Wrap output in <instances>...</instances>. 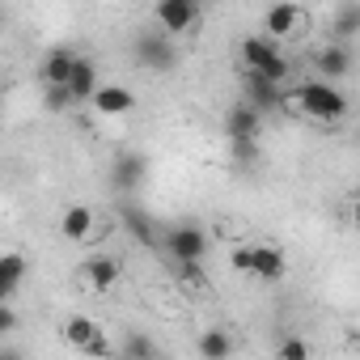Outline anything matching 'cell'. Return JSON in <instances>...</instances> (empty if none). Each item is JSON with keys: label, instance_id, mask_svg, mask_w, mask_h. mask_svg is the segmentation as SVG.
<instances>
[{"label": "cell", "instance_id": "15", "mask_svg": "<svg viewBox=\"0 0 360 360\" xmlns=\"http://www.w3.org/2000/svg\"><path fill=\"white\" fill-rule=\"evenodd\" d=\"M255 280H280L284 276V250L280 246H255Z\"/></svg>", "mask_w": 360, "mask_h": 360}, {"label": "cell", "instance_id": "17", "mask_svg": "<svg viewBox=\"0 0 360 360\" xmlns=\"http://www.w3.org/2000/svg\"><path fill=\"white\" fill-rule=\"evenodd\" d=\"M98 335H102V326H98L94 318H85V314H68V322H64V339H68L72 347H81V352H85Z\"/></svg>", "mask_w": 360, "mask_h": 360}, {"label": "cell", "instance_id": "23", "mask_svg": "<svg viewBox=\"0 0 360 360\" xmlns=\"http://www.w3.org/2000/svg\"><path fill=\"white\" fill-rule=\"evenodd\" d=\"M276 356H284V360H305V356H309V343H305V339H284Z\"/></svg>", "mask_w": 360, "mask_h": 360}, {"label": "cell", "instance_id": "26", "mask_svg": "<svg viewBox=\"0 0 360 360\" xmlns=\"http://www.w3.org/2000/svg\"><path fill=\"white\" fill-rule=\"evenodd\" d=\"M85 352H89V356H110V343H106V335H98V339H94Z\"/></svg>", "mask_w": 360, "mask_h": 360}, {"label": "cell", "instance_id": "14", "mask_svg": "<svg viewBox=\"0 0 360 360\" xmlns=\"http://www.w3.org/2000/svg\"><path fill=\"white\" fill-rule=\"evenodd\" d=\"M144 169H148V161L140 157V153H123L119 161H115V187L119 191H136V183H140V178H144Z\"/></svg>", "mask_w": 360, "mask_h": 360}, {"label": "cell", "instance_id": "11", "mask_svg": "<svg viewBox=\"0 0 360 360\" xmlns=\"http://www.w3.org/2000/svg\"><path fill=\"white\" fill-rule=\"evenodd\" d=\"M89 102H94V110L106 115V119H119V115L136 110V94L123 89V85H98V94H94Z\"/></svg>", "mask_w": 360, "mask_h": 360}, {"label": "cell", "instance_id": "3", "mask_svg": "<svg viewBox=\"0 0 360 360\" xmlns=\"http://www.w3.org/2000/svg\"><path fill=\"white\" fill-rule=\"evenodd\" d=\"M305 26H309V13L297 5V0H276V5H267V13H263V30H267V39H276V43L297 39Z\"/></svg>", "mask_w": 360, "mask_h": 360}, {"label": "cell", "instance_id": "21", "mask_svg": "<svg viewBox=\"0 0 360 360\" xmlns=\"http://www.w3.org/2000/svg\"><path fill=\"white\" fill-rule=\"evenodd\" d=\"M77 98H72V89L68 85H43V106L47 110H68Z\"/></svg>", "mask_w": 360, "mask_h": 360}, {"label": "cell", "instance_id": "8", "mask_svg": "<svg viewBox=\"0 0 360 360\" xmlns=\"http://www.w3.org/2000/svg\"><path fill=\"white\" fill-rule=\"evenodd\" d=\"M169 39H174V34H165V30H157V34H140V39H136V60H140L144 68H153V72L174 68L178 51H174Z\"/></svg>", "mask_w": 360, "mask_h": 360}, {"label": "cell", "instance_id": "19", "mask_svg": "<svg viewBox=\"0 0 360 360\" xmlns=\"http://www.w3.org/2000/svg\"><path fill=\"white\" fill-rule=\"evenodd\" d=\"M360 34V0H343L335 9V39H352Z\"/></svg>", "mask_w": 360, "mask_h": 360}, {"label": "cell", "instance_id": "18", "mask_svg": "<svg viewBox=\"0 0 360 360\" xmlns=\"http://www.w3.org/2000/svg\"><path fill=\"white\" fill-rule=\"evenodd\" d=\"M22 276H26V259L22 255H5V259H0V301H13Z\"/></svg>", "mask_w": 360, "mask_h": 360}, {"label": "cell", "instance_id": "24", "mask_svg": "<svg viewBox=\"0 0 360 360\" xmlns=\"http://www.w3.org/2000/svg\"><path fill=\"white\" fill-rule=\"evenodd\" d=\"M233 271H242V276L255 271V246H238L233 250Z\"/></svg>", "mask_w": 360, "mask_h": 360}, {"label": "cell", "instance_id": "10", "mask_svg": "<svg viewBox=\"0 0 360 360\" xmlns=\"http://www.w3.org/2000/svg\"><path fill=\"white\" fill-rule=\"evenodd\" d=\"M314 64H318V72H322L326 81H343V77L352 72V56H347L343 39H335V43L318 47V51H314Z\"/></svg>", "mask_w": 360, "mask_h": 360}, {"label": "cell", "instance_id": "1", "mask_svg": "<svg viewBox=\"0 0 360 360\" xmlns=\"http://www.w3.org/2000/svg\"><path fill=\"white\" fill-rule=\"evenodd\" d=\"M288 110L292 115H305V119H318V123H335V119L347 115V98L330 81H305V85L292 89Z\"/></svg>", "mask_w": 360, "mask_h": 360}, {"label": "cell", "instance_id": "22", "mask_svg": "<svg viewBox=\"0 0 360 360\" xmlns=\"http://www.w3.org/2000/svg\"><path fill=\"white\" fill-rule=\"evenodd\" d=\"M123 352H127V356H157V343L144 339V335H131V339L123 343Z\"/></svg>", "mask_w": 360, "mask_h": 360}, {"label": "cell", "instance_id": "2", "mask_svg": "<svg viewBox=\"0 0 360 360\" xmlns=\"http://www.w3.org/2000/svg\"><path fill=\"white\" fill-rule=\"evenodd\" d=\"M242 64L250 68V72H263V77H271V81H288L292 77V64H288V56L276 47V39H267V34H255V39H242Z\"/></svg>", "mask_w": 360, "mask_h": 360}, {"label": "cell", "instance_id": "9", "mask_svg": "<svg viewBox=\"0 0 360 360\" xmlns=\"http://www.w3.org/2000/svg\"><path fill=\"white\" fill-rule=\"evenodd\" d=\"M246 102L250 106H259V110H280L284 106V85L280 81H271V77H263V72H250L246 68Z\"/></svg>", "mask_w": 360, "mask_h": 360}, {"label": "cell", "instance_id": "7", "mask_svg": "<svg viewBox=\"0 0 360 360\" xmlns=\"http://www.w3.org/2000/svg\"><path fill=\"white\" fill-rule=\"evenodd\" d=\"M200 22V0H157V26L165 34H187Z\"/></svg>", "mask_w": 360, "mask_h": 360}, {"label": "cell", "instance_id": "4", "mask_svg": "<svg viewBox=\"0 0 360 360\" xmlns=\"http://www.w3.org/2000/svg\"><path fill=\"white\" fill-rule=\"evenodd\" d=\"M161 242H165V255H169L174 263H183V267H195V263L208 255V238H204V229H195V225H174Z\"/></svg>", "mask_w": 360, "mask_h": 360}, {"label": "cell", "instance_id": "5", "mask_svg": "<svg viewBox=\"0 0 360 360\" xmlns=\"http://www.w3.org/2000/svg\"><path fill=\"white\" fill-rule=\"evenodd\" d=\"M77 284L85 292H110L119 284V259L110 255H89L81 267H77Z\"/></svg>", "mask_w": 360, "mask_h": 360}, {"label": "cell", "instance_id": "27", "mask_svg": "<svg viewBox=\"0 0 360 360\" xmlns=\"http://www.w3.org/2000/svg\"><path fill=\"white\" fill-rule=\"evenodd\" d=\"M347 217H352V225H356V229H360V195H356V200H352V204H347Z\"/></svg>", "mask_w": 360, "mask_h": 360}, {"label": "cell", "instance_id": "12", "mask_svg": "<svg viewBox=\"0 0 360 360\" xmlns=\"http://www.w3.org/2000/svg\"><path fill=\"white\" fill-rule=\"evenodd\" d=\"M77 51H68V47H56V51H47V60H43V68H39V81L43 85H68V77H72V68H77Z\"/></svg>", "mask_w": 360, "mask_h": 360}, {"label": "cell", "instance_id": "25", "mask_svg": "<svg viewBox=\"0 0 360 360\" xmlns=\"http://www.w3.org/2000/svg\"><path fill=\"white\" fill-rule=\"evenodd\" d=\"M18 326V314H13V305L9 301H0V335H9Z\"/></svg>", "mask_w": 360, "mask_h": 360}, {"label": "cell", "instance_id": "20", "mask_svg": "<svg viewBox=\"0 0 360 360\" xmlns=\"http://www.w3.org/2000/svg\"><path fill=\"white\" fill-rule=\"evenodd\" d=\"M195 347H200V356H204V360H225V356L233 352V339H229L225 330H204Z\"/></svg>", "mask_w": 360, "mask_h": 360}, {"label": "cell", "instance_id": "13", "mask_svg": "<svg viewBox=\"0 0 360 360\" xmlns=\"http://www.w3.org/2000/svg\"><path fill=\"white\" fill-rule=\"evenodd\" d=\"M259 106H250V102H242V106H233L229 115H225V131L233 136V140H255L259 136Z\"/></svg>", "mask_w": 360, "mask_h": 360}, {"label": "cell", "instance_id": "6", "mask_svg": "<svg viewBox=\"0 0 360 360\" xmlns=\"http://www.w3.org/2000/svg\"><path fill=\"white\" fill-rule=\"evenodd\" d=\"M60 233L68 242H94L98 233H106V221L89 208V204H72L64 217H60Z\"/></svg>", "mask_w": 360, "mask_h": 360}, {"label": "cell", "instance_id": "16", "mask_svg": "<svg viewBox=\"0 0 360 360\" xmlns=\"http://www.w3.org/2000/svg\"><path fill=\"white\" fill-rule=\"evenodd\" d=\"M68 89H72L77 102H89V98L98 94V68H94L85 56L77 60V68H72V77H68Z\"/></svg>", "mask_w": 360, "mask_h": 360}]
</instances>
